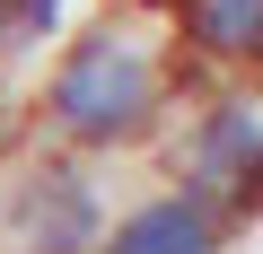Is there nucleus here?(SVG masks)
I'll return each mask as SVG.
<instances>
[{
	"mask_svg": "<svg viewBox=\"0 0 263 254\" xmlns=\"http://www.w3.org/2000/svg\"><path fill=\"white\" fill-rule=\"evenodd\" d=\"M53 123H62V141H88V149H114L132 141L141 123L158 114V53H141L132 35H79L70 62L53 70Z\"/></svg>",
	"mask_w": 263,
	"mask_h": 254,
	"instance_id": "nucleus-1",
	"label": "nucleus"
},
{
	"mask_svg": "<svg viewBox=\"0 0 263 254\" xmlns=\"http://www.w3.org/2000/svg\"><path fill=\"white\" fill-rule=\"evenodd\" d=\"M184 175L211 193V202H254L263 193V114L254 105H211L193 123V149H184Z\"/></svg>",
	"mask_w": 263,
	"mask_h": 254,
	"instance_id": "nucleus-2",
	"label": "nucleus"
},
{
	"mask_svg": "<svg viewBox=\"0 0 263 254\" xmlns=\"http://www.w3.org/2000/svg\"><path fill=\"white\" fill-rule=\"evenodd\" d=\"M219 237H228V202H211L202 184H184L167 202H141L105 237V254H219Z\"/></svg>",
	"mask_w": 263,
	"mask_h": 254,
	"instance_id": "nucleus-3",
	"label": "nucleus"
},
{
	"mask_svg": "<svg viewBox=\"0 0 263 254\" xmlns=\"http://www.w3.org/2000/svg\"><path fill=\"white\" fill-rule=\"evenodd\" d=\"M18 237H27V254H88L105 237V210L79 175H35L18 202Z\"/></svg>",
	"mask_w": 263,
	"mask_h": 254,
	"instance_id": "nucleus-4",
	"label": "nucleus"
},
{
	"mask_svg": "<svg viewBox=\"0 0 263 254\" xmlns=\"http://www.w3.org/2000/svg\"><path fill=\"white\" fill-rule=\"evenodd\" d=\"M184 44L211 62H263V0H176Z\"/></svg>",
	"mask_w": 263,
	"mask_h": 254,
	"instance_id": "nucleus-5",
	"label": "nucleus"
},
{
	"mask_svg": "<svg viewBox=\"0 0 263 254\" xmlns=\"http://www.w3.org/2000/svg\"><path fill=\"white\" fill-rule=\"evenodd\" d=\"M62 18V0H0V44H35Z\"/></svg>",
	"mask_w": 263,
	"mask_h": 254,
	"instance_id": "nucleus-6",
	"label": "nucleus"
}]
</instances>
